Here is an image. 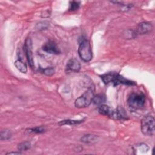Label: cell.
<instances>
[{"mask_svg":"<svg viewBox=\"0 0 155 155\" xmlns=\"http://www.w3.org/2000/svg\"><path fill=\"white\" fill-rule=\"evenodd\" d=\"M101 79L105 84H112L114 86L119 84L127 85H135L136 83L132 81L125 79L122 76L116 72H108L100 76Z\"/></svg>","mask_w":155,"mask_h":155,"instance_id":"obj_1","label":"cell"},{"mask_svg":"<svg viewBox=\"0 0 155 155\" xmlns=\"http://www.w3.org/2000/svg\"><path fill=\"white\" fill-rule=\"evenodd\" d=\"M98 111L100 114L114 120H121L125 118V115L120 110H113L105 104L100 105L98 107Z\"/></svg>","mask_w":155,"mask_h":155,"instance_id":"obj_2","label":"cell"},{"mask_svg":"<svg viewBox=\"0 0 155 155\" xmlns=\"http://www.w3.org/2000/svg\"><path fill=\"white\" fill-rule=\"evenodd\" d=\"M94 88L93 87H90L82 95L77 98L74 102V105L79 108H82L88 107L91 103L94 96Z\"/></svg>","mask_w":155,"mask_h":155,"instance_id":"obj_3","label":"cell"},{"mask_svg":"<svg viewBox=\"0 0 155 155\" xmlns=\"http://www.w3.org/2000/svg\"><path fill=\"white\" fill-rule=\"evenodd\" d=\"M127 103L128 106L133 110L140 109L145 105V96L142 92L131 93L128 97Z\"/></svg>","mask_w":155,"mask_h":155,"instance_id":"obj_4","label":"cell"},{"mask_svg":"<svg viewBox=\"0 0 155 155\" xmlns=\"http://www.w3.org/2000/svg\"><path fill=\"white\" fill-rule=\"evenodd\" d=\"M154 118L151 115H147L141 120V131L145 136H153L155 132Z\"/></svg>","mask_w":155,"mask_h":155,"instance_id":"obj_5","label":"cell"},{"mask_svg":"<svg viewBox=\"0 0 155 155\" xmlns=\"http://www.w3.org/2000/svg\"><path fill=\"white\" fill-rule=\"evenodd\" d=\"M78 53L81 59L84 62H89L91 60L93 54L89 41L87 39L82 41L79 46Z\"/></svg>","mask_w":155,"mask_h":155,"instance_id":"obj_6","label":"cell"},{"mask_svg":"<svg viewBox=\"0 0 155 155\" xmlns=\"http://www.w3.org/2000/svg\"><path fill=\"white\" fill-rule=\"evenodd\" d=\"M24 51L25 52L27 61L29 64V65L31 68L35 67L34 61H33V45L32 41L30 38H27L24 44Z\"/></svg>","mask_w":155,"mask_h":155,"instance_id":"obj_7","label":"cell"},{"mask_svg":"<svg viewBox=\"0 0 155 155\" xmlns=\"http://www.w3.org/2000/svg\"><path fill=\"white\" fill-rule=\"evenodd\" d=\"M153 26L151 22H142L138 24L135 32L136 35H144L152 31Z\"/></svg>","mask_w":155,"mask_h":155,"instance_id":"obj_8","label":"cell"},{"mask_svg":"<svg viewBox=\"0 0 155 155\" xmlns=\"http://www.w3.org/2000/svg\"><path fill=\"white\" fill-rule=\"evenodd\" d=\"M42 50L50 54H58L60 53V51L56 44L52 41H49L45 42L42 46Z\"/></svg>","mask_w":155,"mask_h":155,"instance_id":"obj_9","label":"cell"},{"mask_svg":"<svg viewBox=\"0 0 155 155\" xmlns=\"http://www.w3.org/2000/svg\"><path fill=\"white\" fill-rule=\"evenodd\" d=\"M81 69V64L76 58L70 59L67 64V70L70 71L78 72Z\"/></svg>","mask_w":155,"mask_h":155,"instance_id":"obj_10","label":"cell"},{"mask_svg":"<svg viewBox=\"0 0 155 155\" xmlns=\"http://www.w3.org/2000/svg\"><path fill=\"white\" fill-rule=\"evenodd\" d=\"M97 138H98V137L96 135L88 134L84 135L81 138V142H82L84 143L91 144V143H94L96 142L97 140Z\"/></svg>","mask_w":155,"mask_h":155,"instance_id":"obj_11","label":"cell"},{"mask_svg":"<svg viewBox=\"0 0 155 155\" xmlns=\"http://www.w3.org/2000/svg\"><path fill=\"white\" fill-rule=\"evenodd\" d=\"M15 65L16 68L21 73H25L27 71V65L20 59H18L15 62Z\"/></svg>","mask_w":155,"mask_h":155,"instance_id":"obj_12","label":"cell"},{"mask_svg":"<svg viewBox=\"0 0 155 155\" xmlns=\"http://www.w3.org/2000/svg\"><path fill=\"white\" fill-rule=\"evenodd\" d=\"M105 96L103 94H98L96 96H94L92 102H93V103L96 105H100L101 104H103V103L105 102Z\"/></svg>","mask_w":155,"mask_h":155,"instance_id":"obj_13","label":"cell"},{"mask_svg":"<svg viewBox=\"0 0 155 155\" xmlns=\"http://www.w3.org/2000/svg\"><path fill=\"white\" fill-rule=\"evenodd\" d=\"M84 122V120H70V119H68V120H62L60 121L58 123L59 125H78L79 124L82 122Z\"/></svg>","mask_w":155,"mask_h":155,"instance_id":"obj_14","label":"cell"},{"mask_svg":"<svg viewBox=\"0 0 155 155\" xmlns=\"http://www.w3.org/2000/svg\"><path fill=\"white\" fill-rule=\"evenodd\" d=\"M45 131V128L42 126L26 130V132L29 134H39V133H42Z\"/></svg>","mask_w":155,"mask_h":155,"instance_id":"obj_15","label":"cell"},{"mask_svg":"<svg viewBox=\"0 0 155 155\" xmlns=\"http://www.w3.org/2000/svg\"><path fill=\"white\" fill-rule=\"evenodd\" d=\"M31 143L30 142L26 141V142H24L19 143L18 145V149L20 151H27V150H28L31 148Z\"/></svg>","mask_w":155,"mask_h":155,"instance_id":"obj_16","label":"cell"},{"mask_svg":"<svg viewBox=\"0 0 155 155\" xmlns=\"http://www.w3.org/2000/svg\"><path fill=\"white\" fill-rule=\"evenodd\" d=\"M12 133L8 130H4L1 132V140H7L10 139L12 137Z\"/></svg>","mask_w":155,"mask_h":155,"instance_id":"obj_17","label":"cell"},{"mask_svg":"<svg viewBox=\"0 0 155 155\" xmlns=\"http://www.w3.org/2000/svg\"><path fill=\"white\" fill-rule=\"evenodd\" d=\"M54 68L53 67H47L45 68L42 69L41 70V73H42L43 74H44L46 76H52L54 73Z\"/></svg>","mask_w":155,"mask_h":155,"instance_id":"obj_18","label":"cell"},{"mask_svg":"<svg viewBox=\"0 0 155 155\" xmlns=\"http://www.w3.org/2000/svg\"><path fill=\"white\" fill-rule=\"evenodd\" d=\"M80 5V2L78 1H73L70 2V7H69V10L70 11H74L76 10L79 8Z\"/></svg>","mask_w":155,"mask_h":155,"instance_id":"obj_19","label":"cell"},{"mask_svg":"<svg viewBox=\"0 0 155 155\" xmlns=\"http://www.w3.org/2000/svg\"><path fill=\"white\" fill-rule=\"evenodd\" d=\"M41 24H41V23L39 22L37 24V26H38V28L39 30H43V29L47 28L48 23H46L45 22H41Z\"/></svg>","mask_w":155,"mask_h":155,"instance_id":"obj_20","label":"cell"},{"mask_svg":"<svg viewBox=\"0 0 155 155\" xmlns=\"http://www.w3.org/2000/svg\"><path fill=\"white\" fill-rule=\"evenodd\" d=\"M21 154V152H10V153H7V154Z\"/></svg>","mask_w":155,"mask_h":155,"instance_id":"obj_21","label":"cell"}]
</instances>
